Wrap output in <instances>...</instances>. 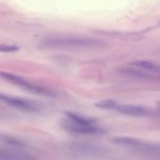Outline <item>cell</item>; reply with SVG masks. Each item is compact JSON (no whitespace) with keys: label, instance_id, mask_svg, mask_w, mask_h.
<instances>
[{"label":"cell","instance_id":"obj_6","mask_svg":"<svg viewBox=\"0 0 160 160\" xmlns=\"http://www.w3.org/2000/svg\"><path fill=\"white\" fill-rule=\"evenodd\" d=\"M0 160H35V158L22 152L0 148Z\"/></svg>","mask_w":160,"mask_h":160},{"label":"cell","instance_id":"obj_2","mask_svg":"<svg viewBox=\"0 0 160 160\" xmlns=\"http://www.w3.org/2000/svg\"><path fill=\"white\" fill-rule=\"evenodd\" d=\"M0 77L4 78L6 81L11 82L12 84L19 86V87L21 88L23 90L28 91V92H31L32 94L47 97L55 96V93L52 91L50 90V89L29 82L28 81L25 80L24 78H21L20 76H17L16 74H13V73H8V72L5 71H0Z\"/></svg>","mask_w":160,"mask_h":160},{"label":"cell","instance_id":"obj_7","mask_svg":"<svg viewBox=\"0 0 160 160\" xmlns=\"http://www.w3.org/2000/svg\"><path fill=\"white\" fill-rule=\"evenodd\" d=\"M66 116H67V119L72 120L73 122L80 123H87V124H94L96 123V120L92 117H86V116L80 115L78 113H75V112H66Z\"/></svg>","mask_w":160,"mask_h":160},{"label":"cell","instance_id":"obj_3","mask_svg":"<svg viewBox=\"0 0 160 160\" xmlns=\"http://www.w3.org/2000/svg\"><path fill=\"white\" fill-rule=\"evenodd\" d=\"M61 127L67 132L78 135H101L106 133L104 128L96 123L87 124L73 122L67 119L61 122Z\"/></svg>","mask_w":160,"mask_h":160},{"label":"cell","instance_id":"obj_11","mask_svg":"<svg viewBox=\"0 0 160 160\" xmlns=\"http://www.w3.org/2000/svg\"><path fill=\"white\" fill-rule=\"evenodd\" d=\"M20 49V47L15 45H4L0 44V52H14Z\"/></svg>","mask_w":160,"mask_h":160},{"label":"cell","instance_id":"obj_10","mask_svg":"<svg viewBox=\"0 0 160 160\" xmlns=\"http://www.w3.org/2000/svg\"><path fill=\"white\" fill-rule=\"evenodd\" d=\"M0 139H1L2 142H6V144L9 145H12V146L16 147H22L24 145L23 142L22 141H20V139L15 138L9 137V136H6V135H0Z\"/></svg>","mask_w":160,"mask_h":160},{"label":"cell","instance_id":"obj_8","mask_svg":"<svg viewBox=\"0 0 160 160\" xmlns=\"http://www.w3.org/2000/svg\"><path fill=\"white\" fill-rule=\"evenodd\" d=\"M133 66L149 71L160 73V65L148 60H137L132 62Z\"/></svg>","mask_w":160,"mask_h":160},{"label":"cell","instance_id":"obj_12","mask_svg":"<svg viewBox=\"0 0 160 160\" xmlns=\"http://www.w3.org/2000/svg\"><path fill=\"white\" fill-rule=\"evenodd\" d=\"M159 110H160V102H159Z\"/></svg>","mask_w":160,"mask_h":160},{"label":"cell","instance_id":"obj_5","mask_svg":"<svg viewBox=\"0 0 160 160\" xmlns=\"http://www.w3.org/2000/svg\"><path fill=\"white\" fill-rule=\"evenodd\" d=\"M114 110L122 114L134 117H146L150 114V110L146 107L139 105L120 104L117 103Z\"/></svg>","mask_w":160,"mask_h":160},{"label":"cell","instance_id":"obj_1","mask_svg":"<svg viewBox=\"0 0 160 160\" xmlns=\"http://www.w3.org/2000/svg\"><path fill=\"white\" fill-rule=\"evenodd\" d=\"M42 45L50 48L80 49L95 48L100 45V41L84 36L55 35L49 36L42 40Z\"/></svg>","mask_w":160,"mask_h":160},{"label":"cell","instance_id":"obj_4","mask_svg":"<svg viewBox=\"0 0 160 160\" xmlns=\"http://www.w3.org/2000/svg\"><path fill=\"white\" fill-rule=\"evenodd\" d=\"M0 101L3 102L12 107L25 112H38L40 111V106L33 101L20 97L6 95L2 92H0Z\"/></svg>","mask_w":160,"mask_h":160},{"label":"cell","instance_id":"obj_9","mask_svg":"<svg viewBox=\"0 0 160 160\" xmlns=\"http://www.w3.org/2000/svg\"><path fill=\"white\" fill-rule=\"evenodd\" d=\"M117 102L113 101L111 99L107 100H102V101L98 102L95 104L96 107L100 108L102 109H109V110H114L117 105Z\"/></svg>","mask_w":160,"mask_h":160}]
</instances>
